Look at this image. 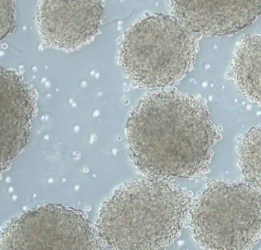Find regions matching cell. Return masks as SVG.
I'll return each instance as SVG.
<instances>
[{
  "mask_svg": "<svg viewBox=\"0 0 261 250\" xmlns=\"http://www.w3.org/2000/svg\"><path fill=\"white\" fill-rule=\"evenodd\" d=\"M131 159L149 178H192L205 170L217 131L205 102L178 91L139 101L126 126Z\"/></svg>",
  "mask_w": 261,
  "mask_h": 250,
  "instance_id": "obj_1",
  "label": "cell"
},
{
  "mask_svg": "<svg viewBox=\"0 0 261 250\" xmlns=\"http://www.w3.org/2000/svg\"><path fill=\"white\" fill-rule=\"evenodd\" d=\"M192 198L172 180L129 181L100 206L95 228L113 249H164L179 236Z\"/></svg>",
  "mask_w": 261,
  "mask_h": 250,
  "instance_id": "obj_2",
  "label": "cell"
},
{
  "mask_svg": "<svg viewBox=\"0 0 261 250\" xmlns=\"http://www.w3.org/2000/svg\"><path fill=\"white\" fill-rule=\"evenodd\" d=\"M198 45L173 16L149 15L125 33L119 59L126 77L140 88H166L192 69Z\"/></svg>",
  "mask_w": 261,
  "mask_h": 250,
  "instance_id": "obj_3",
  "label": "cell"
},
{
  "mask_svg": "<svg viewBox=\"0 0 261 250\" xmlns=\"http://www.w3.org/2000/svg\"><path fill=\"white\" fill-rule=\"evenodd\" d=\"M189 213L194 238L202 248L250 249L261 240V193L246 181L212 183Z\"/></svg>",
  "mask_w": 261,
  "mask_h": 250,
  "instance_id": "obj_4",
  "label": "cell"
},
{
  "mask_svg": "<svg viewBox=\"0 0 261 250\" xmlns=\"http://www.w3.org/2000/svg\"><path fill=\"white\" fill-rule=\"evenodd\" d=\"M101 243L84 212L46 204L10 221L3 231L0 249H100Z\"/></svg>",
  "mask_w": 261,
  "mask_h": 250,
  "instance_id": "obj_5",
  "label": "cell"
},
{
  "mask_svg": "<svg viewBox=\"0 0 261 250\" xmlns=\"http://www.w3.org/2000/svg\"><path fill=\"white\" fill-rule=\"evenodd\" d=\"M103 17V0H40L36 22L47 46L71 52L94 40Z\"/></svg>",
  "mask_w": 261,
  "mask_h": 250,
  "instance_id": "obj_6",
  "label": "cell"
},
{
  "mask_svg": "<svg viewBox=\"0 0 261 250\" xmlns=\"http://www.w3.org/2000/svg\"><path fill=\"white\" fill-rule=\"evenodd\" d=\"M174 17L192 33L233 35L261 16V0H169Z\"/></svg>",
  "mask_w": 261,
  "mask_h": 250,
  "instance_id": "obj_7",
  "label": "cell"
},
{
  "mask_svg": "<svg viewBox=\"0 0 261 250\" xmlns=\"http://www.w3.org/2000/svg\"><path fill=\"white\" fill-rule=\"evenodd\" d=\"M1 170L27 146L36 109V94L14 70L1 68Z\"/></svg>",
  "mask_w": 261,
  "mask_h": 250,
  "instance_id": "obj_8",
  "label": "cell"
},
{
  "mask_svg": "<svg viewBox=\"0 0 261 250\" xmlns=\"http://www.w3.org/2000/svg\"><path fill=\"white\" fill-rule=\"evenodd\" d=\"M227 77L243 95L261 106V34L247 35L238 44Z\"/></svg>",
  "mask_w": 261,
  "mask_h": 250,
  "instance_id": "obj_9",
  "label": "cell"
},
{
  "mask_svg": "<svg viewBox=\"0 0 261 250\" xmlns=\"http://www.w3.org/2000/svg\"><path fill=\"white\" fill-rule=\"evenodd\" d=\"M238 155L244 181L261 190V128H252L240 138Z\"/></svg>",
  "mask_w": 261,
  "mask_h": 250,
  "instance_id": "obj_10",
  "label": "cell"
},
{
  "mask_svg": "<svg viewBox=\"0 0 261 250\" xmlns=\"http://www.w3.org/2000/svg\"><path fill=\"white\" fill-rule=\"evenodd\" d=\"M1 14H2V30L1 39L13 31L16 27L15 22L14 4L13 0H1Z\"/></svg>",
  "mask_w": 261,
  "mask_h": 250,
  "instance_id": "obj_11",
  "label": "cell"
}]
</instances>
